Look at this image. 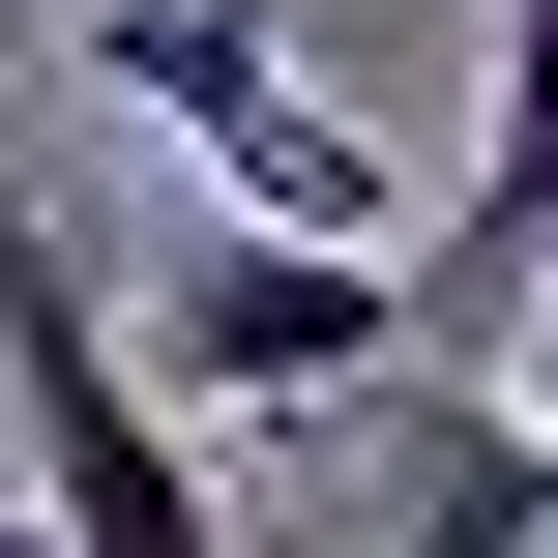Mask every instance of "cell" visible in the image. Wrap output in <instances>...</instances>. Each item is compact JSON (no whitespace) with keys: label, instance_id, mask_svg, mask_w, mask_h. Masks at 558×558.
<instances>
[{"label":"cell","instance_id":"5","mask_svg":"<svg viewBox=\"0 0 558 558\" xmlns=\"http://www.w3.org/2000/svg\"><path fill=\"white\" fill-rule=\"evenodd\" d=\"M500 29V147H471V265H412V294H558V0H471Z\"/></svg>","mask_w":558,"mask_h":558},{"label":"cell","instance_id":"3","mask_svg":"<svg viewBox=\"0 0 558 558\" xmlns=\"http://www.w3.org/2000/svg\"><path fill=\"white\" fill-rule=\"evenodd\" d=\"M59 59H88V88H118V118H147V147L206 177V206H294V235H383V118H353V88L294 59V0H88Z\"/></svg>","mask_w":558,"mask_h":558},{"label":"cell","instance_id":"1","mask_svg":"<svg viewBox=\"0 0 558 558\" xmlns=\"http://www.w3.org/2000/svg\"><path fill=\"white\" fill-rule=\"evenodd\" d=\"M0 412H29V530L59 558H235V500L177 471V383L118 353V265L0 177Z\"/></svg>","mask_w":558,"mask_h":558},{"label":"cell","instance_id":"6","mask_svg":"<svg viewBox=\"0 0 558 558\" xmlns=\"http://www.w3.org/2000/svg\"><path fill=\"white\" fill-rule=\"evenodd\" d=\"M0 558H59V530H29V500H0Z\"/></svg>","mask_w":558,"mask_h":558},{"label":"cell","instance_id":"2","mask_svg":"<svg viewBox=\"0 0 558 558\" xmlns=\"http://www.w3.org/2000/svg\"><path fill=\"white\" fill-rule=\"evenodd\" d=\"M118 353L177 412H353V383H412V265L383 235H294V206H177L118 265Z\"/></svg>","mask_w":558,"mask_h":558},{"label":"cell","instance_id":"4","mask_svg":"<svg viewBox=\"0 0 558 558\" xmlns=\"http://www.w3.org/2000/svg\"><path fill=\"white\" fill-rule=\"evenodd\" d=\"M353 558H558V412L353 383Z\"/></svg>","mask_w":558,"mask_h":558}]
</instances>
